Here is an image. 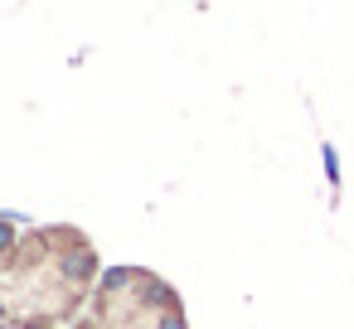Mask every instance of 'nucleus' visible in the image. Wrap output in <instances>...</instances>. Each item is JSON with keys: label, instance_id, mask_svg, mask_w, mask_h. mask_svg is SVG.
Instances as JSON below:
<instances>
[{"label": "nucleus", "instance_id": "obj_1", "mask_svg": "<svg viewBox=\"0 0 354 329\" xmlns=\"http://www.w3.org/2000/svg\"><path fill=\"white\" fill-rule=\"evenodd\" d=\"M325 175H330V184H339V160H335L330 146H325Z\"/></svg>", "mask_w": 354, "mask_h": 329}, {"label": "nucleus", "instance_id": "obj_2", "mask_svg": "<svg viewBox=\"0 0 354 329\" xmlns=\"http://www.w3.org/2000/svg\"><path fill=\"white\" fill-rule=\"evenodd\" d=\"M165 329H180V324H175V319H165Z\"/></svg>", "mask_w": 354, "mask_h": 329}]
</instances>
